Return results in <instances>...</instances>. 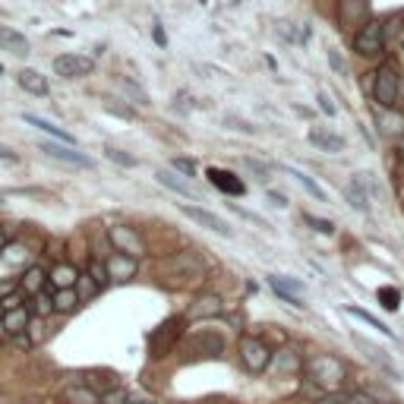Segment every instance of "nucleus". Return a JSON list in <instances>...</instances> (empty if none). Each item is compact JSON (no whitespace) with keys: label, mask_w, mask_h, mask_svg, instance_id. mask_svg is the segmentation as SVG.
I'll return each instance as SVG.
<instances>
[{"label":"nucleus","mask_w":404,"mask_h":404,"mask_svg":"<svg viewBox=\"0 0 404 404\" xmlns=\"http://www.w3.org/2000/svg\"><path fill=\"white\" fill-rule=\"evenodd\" d=\"M304 373H306V385H313L316 392H341L344 382H348V366L341 363L335 354H313L304 360Z\"/></svg>","instance_id":"nucleus-1"},{"label":"nucleus","mask_w":404,"mask_h":404,"mask_svg":"<svg viewBox=\"0 0 404 404\" xmlns=\"http://www.w3.org/2000/svg\"><path fill=\"white\" fill-rule=\"evenodd\" d=\"M398 95H401V79L392 67H379L373 73V98H376L379 108L395 111L398 108Z\"/></svg>","instance_id":"nucleus-2"},{"label":"nucleus","mask_w":404,"mask_h":404,"mask_svg":"<svg viewBox=\"0 0 404 404\" xmlns=\"http://www.w3.org/2000/svg\"><path fill=\"white\" fill-rule=\"evenodd\" d=\"M354 51L360 57H379L385 51V26L379 19H370L354 32Z\"/></svg>","instance_id":"nucleus-3"},{"label":"nucleus","mask_w":404,"mask_h":404,"mask_svg":"<svg viewBox=\"0 0 404 404\" xmlns=\"http://www.w3.org/2000/svg\"><path fill=\"white\" fill-rule=\"evenodd\" d=\"M240 360H244V366L249 373H266L271 366V351L266 348V341L256 335H244L240 338Z\"/></svg>","instance_id":"nucleus-4"},{"label":"nucleus","mask_w":404,"mask_h":404,"mask_svg":"<svg viewBox=\"0 0 404 404\" xmlns=\"http://www.w3.org/2000/svg\"><path fill=\"white\" fill-rule=\"evenodd\" d=\"M183 326H187V319H167L165 326H158L155 332L149 335V354L152 357H167L171 354V348L177 344Z\"/></svg>","instance_id":"nucleus-5"},{"label":"nucleus","mask_w":404,"mask_h":404,"mask_svg":"<svg viewBox=\"0 0 404 404\" xmlns=\"http://www.w3.org/2000/svg\"><path fill=\"white\" fill-rule=\"evenodd\" d=\"M108 240H111L114 249H117V253H123V256H133V259L145 256L143 237H139L133 227H127V224H114L111 231H108Z\"/></svg>","instance_id":"nucleus-6"},{"label":"nucleus","mask_w":404,"mask_h":404,"mask_svg":"<svg viewBox=\"0 0 404 404\" xmlns=\"http://www.w3.org/2000/svg\"><path fill=\"white\" fill-rule=\"evenodd\" d=\"M95 70V61L86 54H61L54 57V73L63 79H83V76H92Z\"/></svg>","instance_id":"nucleus-7"},{"label":"nucleus","mask_w":404,"mask_h":404,"mask_svg":"<svg viewBox=\"0 0 404 404\" xmlns=\"http://www.w3.org/2000/svg\"><path fill=\"white\" fill-rule=\"evenodd\" d=\"M38 152H45L48 158L61 161V165H70V167H92V158L83 155L76 145H67V143H41Z\"/></svg>","instance_id":"nucleus-8"},{"label":"nucleus","mask_w":404,"mask_h":404,"mask_svg":"<svg viewBox=\"0 0 404 404\" xmlns=\"http://www.w3.org/2000/svg\"><path fill=\"white\" fill-rule=\"evenodd\" d=\"M370 0H338V23L344 29H354V26H366L370 23Z\"/></svg>","instance_id":"nucleus-9"},{"label":"nucleus","mask_w":404,"mask_h":404,"mask_svg":"<svg viewBox=\"0 0 404 404\" xmlns=\"http://www.w3.org/2000/svg\"><path fill=\"white\" fill-rule=\"evenodd\" d=\"M165 269L171 271L174 278H187V281H193V278H202L205 275V262L196 253H177L174 259L165 262Z\"/></svg>","instance_id":"nucleus-10"},{"label":"nucleus","mask_w":404,"mask_h":404,"mask_svg":"<svg viewBox=\"0 0 404 404\" xmlns=\"http://www.w3.org/2000/svg\"><path fill=\"white\" fill-rule=\"evenodd\" d=\"M183 215L190 218V222H196V224H202V227H209V231H215V234H222V237H231V224L222 222V218L215 215V212H209V209H200V205H183Z\"/></svg>","instance_id":"nucleus-11"},{"label":"nucleus","mask_w":404,"mask_h":404,"mask_svg":"<svg viewBox=\"0 0 404 404\" xmlns=\"http://www.w3.org/2000/svg\"><path fill=\"white\" fill-rule=\"evenodd\" d=\"M215 316H224V300L218 294H202L190 306V319H215Z\"/></svg>","instance_id":"nucleus-12"},{"label":"nucleus","mask_w":404,"mask_h":404,"mask_svg":"<svg viewBox=\"0 0 404 404\" xmlns=\"http://www.w3.org/2000/svg\"><path fill=\"white\" fill-rule=\"evenodd\" d=\"M269 284H271V291H275L278 297L284 300V304H291V306H304V304H300V297H297V294L304 291V281H294V278H288V275H271V278H269Z\"/></svg>","instance_id":"nucleus-13"},{"label":"nucleus","mask_w":404,"mask_h":404,"mask_svg":"<svg viewBox=\"0 0 404 404\" xmlns=\"http://www.w3.org/2000/svg\"><path fill=\"white\" fill-rule=\"evenodd\" d=\"M209 180L215 183L218 190H222V193H227V196H244V183L237 180V174H231V171H222V167H209Z\"/></svg>","instance_id":"nucleus-14"},{"label":"nucleus","mask_w":404,"mask_h":404,"mask_svg":"<svg viewBox=\"0 0 404 404\" xmlns=\"http://www.w3.org/2000/svg\"><path fill=\"white\" fill-rule=\"evenodd\" d=\"M105 266H108V275H111V281H130V278L136 275V259H133V256L114 253L111 259L105 262Z\"/></svg>","instance_id":"nucleus-15"},{"label":"nucleus","mask_w":404,"mask_h":404,"mask_svg":"<svg viewBox=\"0 0 404 404\" xmlns=\"http://www.w3.org/2000/svg\"><path fill=\"white\" fill-rule=\"evenodd\" d=\"M16 83H19V89H23V92L38 95V98H45V95L51 92L48 79L41 76L38 70H19V73H16Z\"/></svg>","instance_id":"nucleus-16"},{"label":"nucleus","mask_w":404,"mask_h":404,"mask_svg":"<svg viewBox=\"0 0 404 404\" xmlns=\"http://www.w3.org/2000/svg\"><path fill=\"white\" fill-rule=\"evenodd\" d=\"M322 404H379V398L366 388H354V392H332L322 395Z\"/></svg>","instance_id":"nucleus-17"},{"label":"nucleus","mask_w":404,"mask_h":404,"mask_svg":"<svg viewBox=\"0 0 404 404\" xmlns=\"http://www.w3.org/2000/svg\"><path fill=\"white\" fill-rule=\"evenodd\" d=\"M29 322H32V313H29L26 306H16V310H6V313H4V332L10 335V338L26 335Z\"/></svg>","instance_id":"nucleus-18"},{"label":"nucleus","mask_w":404,"mask_h":404,"mask_svg":"<svg viewBox=\"0 0 404 404\" xmlns=\"http://www.w3.org/2000/svg\"><path fill=\"white\" fill-rule=\"evenodd\" d=\"M0 48L10 51V54H16V57H26L29 54V38L23 32H16V29L0 26Z\"/></svg>","instance_id":"nucleus-19"},{"label":"nucleus","mask_w":404,"mask_h":404,"mask_svg":"<svg viewBox=\"0 0 404 404\" xmlns=\"http://www.w3.org/2000/svg\"><path fill=\"white\" fill-rule=\"evenodd\" d=\"M23 120L26 123H32L35 130H41V133H48V136H54L57 143H67V145H76V139H73L67 130L63 127H57V123H51V120H45V117H35V114H23Z\"/></svg>","instance_id":"nucleus-20"},{"label":"nucleus","mask_w":404,"mask_h":404,"mask_svg":"<svg viewBox=\"0 0 404 404\" xmlns=\"http://www.w3.org/2000/svg\"><path fill=\"white\" fill-rule=\"evenodd\" d=\"M61 401L63 404H101V395L89 385H67L61 392Z\"/></svg>","instance_id":"nucleus-21"},{"label":"nucleus","mask_w":404,"mask_h":404,"mask_svg":"<svg viewBox=\"0 0 404 404\" xmlns=\"http://www.w3.org/2000/svg\"><path fill=\"white\" fill-rule=\"evenodd\" d=\"M45 284H48V275H45V269L41 266H29L23 271V278H19V288H23V294H41L45 291Z\"/></svg>","instance_id":"nucleus-22"},{"label":"nucleus","mask_w":404,"mask_h":404,"mask_svg":"<svg viewBox=\"0 0 404 404\" xmlns=\"http://www.w3.org/2000/svg\"><path fill=\"white\" fill-rule=\"evenodd\" d=\"M48 281L54 284V291H63V288H76V281H79V271L73 269L70 262H61V266H54V269H51Z\"/></svg>","instance_id":"nucleus-23"},{"label":"nucleus","mask_w":404,"mask_h":404,"mask_svg":"<svg viewBox=\"0 0 404 404\" xmlns=\"http://www.w3.org/2000/svg\"><path fill=\"white\" fill-rule=\"evenodd\" d=\"M271 363H275L281 373H304V354L294 351V348L278 351V357H271Z\"/></svg>","instance_id":"nucleus-24"},{"label":"nucleus","mask_w":404,"mask_h":404,"mask_svg":"<svg viewBox=\"0 0 404 404\" xmlns=\"http://www.w3.org/2000/svg\"><path fill=\"white\" fill-rule=\"evenodd\" d=\"M310 143L319 145L322 152H344V139L338 133H326V130H310Z\"/></svg>","instance_id":"nucleus-25"},{"label":"nucleus","mask_w":404,"mask_h":404,"mask_svg":"<svg viewBox=\"0 0 404 404\" xmlns=\"http://www.w3.org/2000/svg\"><path fill=\"white\" fill-rule=\"evenodd\" d=\"M51 297H54V313H73L79 304H83V300H79V294H76V288L54 291Z\"/></svg>","instance_id":"nucleus-26"},{"label":"nucleus","mask_w":404,"mask_h":404,"mask_svg":"<svg viewBox=\"0 0 404 404\" xmlns=\"http://www.w3.org/2000/svg\"><path fill=\"white\" fill-rule=\"evenodd\" d=\"M155 180L161 183V187H167V190H171V193H180V196H190V200H193V196H196V190H193V187H190V183H183V180H177V177H174V174H171V171H158V174H155Z\"/></svg>","instance_id":"nucleus-27"},{"label":"nucleus","mask_w":404,"mask_h":404,"mask_svg":"<svg viewBox=\"0 0 404 404\" xmlns=\"http://www.w3.org/2000/svg\"><path fill=\"white\" fill-rule=\"evenodd\" d=\"M344 313H348V316H354V319H360V322H366V326H370V328H376V332H382L385 338H395V332L385 326V322H379L376 316H370L366 310H360V306H344Z\"/></svg>","instance_id":"nucleus-28"},{"label":"nucleus","mask_w":404,"mask_h":404,"mask_svg":"<svg viewBox=\"0 0 404 404\" xmlns=\"http://www.w3.org/2000/svg\"><path fill=\"white\" fill-rule=\"evenodd\" d=\"M117 86H120V89H123V95H130V98H133V105H139V108H145V105H149V95H145L143 89H139V86L133 83V79L120 76V79H117Z\"/></svg>","instance_id":"nucleus-29"},{"label":"nucleus","mask_w":404,"mask_h":404,"mask_svg":"<svg viewBox=\"0 0 404 404\" xmlns=\"http://www.w3.org/2000/svg\"><path fill=\"white\" fill-rule=\"evenodd\" d=\"M348 200H351V205H354V209L370 212V196L363 193V183H360V180H354V183L348 187Z\"/></svg>","instance_id":"nucleus-30"},{"label":"nucleus","mask_w":404,"mask_h":404,"mask_svg":"<svg viewBox=\"0 0 404 404\" xmlns=\"http://www.w3.org/2000/svg\"><path fill=\"white\" fill-rule=\"evenodd\" d=\"M101 288H98V281L86 271V275H79V281H76V294H79V300H92L95 294H98Z\"/></svg>","instance_id":"nucleus-31"},{"label":"nucleus","mask_w":404,"mask_h":404,"mask_svg":"<svg viewBox=\"0 0 404 404\" xmlns=\"http://www.w3.org/2000/svg\"><path fill=\"white\" fill-rule=\"evenodd\" d=\"M284 171H288L291 177L297 180V183H300V187H304V190H310V193L316 196V200H326V193H322V190L316 187V180L310 177V174H304V171H294V167H284Z\"/></svg>","instance_id":"nucleus-32"},{"label":"nucleus","mask_w":404,"mask_h":404,"mask_svg":"<svg viewBox=\"0 0 404 404\" xmlns=\"http://www.w3.org/2000/svg\"><path fill=\"white\" fill-rule=\"evenodd\" d=\"M89 275L95 278V281H98V288H101V291H105L108 284H111V275H108V266H105V262H98V259H92V262H89Z\"/></svg>","instance_id":"nucleus-33"},{"label":"nucleus","mask_w":404,"mask_h":404,"mask_svg":"<svg viewBox=\"0 0 404 404\" xmlns=\"http://www.w3.org/2000/svg\"><path fill=\"white\" fill-rule=\"evenodd\" d=\"M32 310H35V316L45 319L48 313H54V297H48V294H35V297H32Z\"/></svg>","instance_id":"nucleus-34"},{"label":"nucleus","mask_w":404,"mask_h":404,"mask_svg":"<svg viewBox=\"0 0 404 404\" xmlns=\"http://www.w3.org/2000/svg\"><path fill=\"white\" fill-rule=\"evenodd\" d=\"M105 155L114 161V165H120V167H136V158L133 155H127L123 149H114V145H105Z\"/></svg>","instance_id":"nucleus-35"},{"label":"nucleus","mask_w":404,"mask_h":404,"mask_svg":"<svg viewBox=\"0 0 404 404\" xmlns=\"http://www.w3.org/2000/svg\"><path fill=\"white\" fill-rule=\"evenodd\" d=\"M379 304L385 306V310H398V304H401V294L395 291V288H379Z\"/></svg>","instance_id":"nucleus-36"},{"label":"nucleus","mask_w":404,"mask_h":404,"mask_svg":"<svg viewBox=\"0 0 404 404\" xmlns=\"http://www.w3.org/2000/svg\"><path fill=\"white\" fill-rule=\"evenodd\" d=\"M26 335H29V341H32V344H38L41 338H45V319H41V316H32V322H29Z\"/></svg>","instance_id":"nucleus-37"},{"label":"nucleus","mask_w":404,"mask_h":404,"mask_svg":"<svg viewBox=\"0 0 404 404\" xmlns=\"http://www.w3.org/2000/svg\"><path fill=\"white\" fill-rule=\"evenodd\" d=\"M130 401V395H127V388H108L105 395H101V404H127Z\"/></svg>","instance_id":"nucleus-38"},{"label":"nucleus","mask_w":404,"mask_h":404,"mask_svg":"<svg viewBox=\"0 0 404 404\" xmlns=\"http://www.w3.org/2000/svg\"><path fill=\"white\" fill-rule=\"evenodd\" d=\"M304 222H306V224H313V231H316V234H335V224H332V222H326V218L304 215Z\"/></svg>","instance_id":"nucleus-39"},{"label":"nucleus","mask_w":404,"mask_h":404,"mask_svg":"<svg viewBox=\"0 0 404 404\" xmlns=\"http://www.w3.org/2000/svg\"><path fill=\"white\" fill-rule=\"evenodd\" d=\"M105 111H111V114H117V117H123V120H133V117H136L133 108H123V105H117L114 98H108V101H105Z\"/></svg>","instance_id":"nucleus-40"},{"label":"nucleus","mask_w":404,"mask_h":404,"mask_svg":"<svg viewBox=\"0 0 404 404\" xmlns=\"http://www.w3.org/2000/svg\"><path fill=\"white\" fill-rule=\"evenodd\" d=\"M16 306H23V294L19 291H13V294H6V297H0V310H16Z\"/></svg>","instance_id":"nucleus-41"},{"label":"nucleus","mask_w":404,"mask_h":404,"mask_svg":"<svg viewBox=\"0 0 404 404\" xmlns=\"http://www.w3.org/2000/svg\"><path fill=\"white\" fill-rule=\"evenodd\" d=\"M171 165L177 167V171H183V174H187V177H190V174H196V165H193V161H190V158H174Z\"/></svg>","instance_id":"nucleus-42"},{"label":"nucleus","mask_w":404,"mask_h":404,"mask_svg":"<svg viewBox=\"0 0 404 404\" xmlns=\"http://www.w3.org/2000/svg\"><path fill=\"white\" fill-rule=\"evenodd\" d=\"M319 108H322V111H326L328 117L335 114V105H332V98H328V95H319Z\"/></svg>","instance_id":"nucleus-43"},{"label":"nucleus","mask_w":404,"mask_h":404,"mask_svg":"<svg viewBox=\"0 0 404 404\" xmlns=\"http://www.w3.org/2000/svg\"><path fill=\"white\" fill-rule=\"evenodd\" d=\"M269 200H271V202H275V205H288V200H284V196H281V193H269Z\"/></svg>","instance_id":"nucleus-44"},{"label":"nucleus","mask_w":404,"mask_h":404,"mask_svg":"<svg viewBox=\"0 0 404 404\" xmlns=\"http://www.w3.org/2000/svg\"><path fill=\"white\" fill-rule=\"evenodd\" d=\"M155 41H158V45H167V38H165V32H161L158 23H155Z\"/></svg>","instance_id":"nucleus-45"},{"label":"nucleus","mask_w":404,"mask_h":404,"mask_svg":"<svg viewBox=\"0 0 404 404\" xmlns=\"http://www.w3.org/2000/svg\"><path fill=\"white\" fill-rule=\"evenodd\" d=\"M0 158H4V161H13V158H16V155H13V152L6 149V145H0Z\"/></svg>","instance_id":"nucleus-46"},{"label":"nucleus","mask_w":404,"mask_h":404,"mask_svg":"<svg viewBox=\"0 0 404 404\" xmlns=\"http://www.w3.org/2000/svg\"><path fill=\"white\" fill-rule=\"evenodd\" d=\"M6 294H13V281H4V284H0V297H6Z\"/></svg>","instance_id":"nucleus-47"},{"label":"nucleus","mask_w":404,"mask_h":404,"mask_svg":"<svg viewBox=\"0 0 404 404\" xmlns=\"http://www.w3.org/2000/svg\"><path fill=\"white\" fill-rule=\"evenodd\" d=\"M4 249H6V237H4V231H0V256H4Z\"/></svg>","instance_id":"nucleus-48"},{"label":"nucleus","mask_w":404,"mask_h":404,"mask_svg":"<svg viewBox=\"0 0 404 404\" xmlns=\"http://www.w3.org/2000/svg\"><path fill=\"white\" fill-rule=\"evenodd\" d=\"M127 404H152V401H127Z\"/></svg>","instance_id":"nucleus-49"},{"label":"nucleus","mask_w":404,"mask_h":404,"mask_svg":"<svg viewBox=\"0 0 404 404\" xmlns=\"http://www.w3.org/2000/svg\"><path fill=\"white\" fill-rule=\"evenodd\" d=\"M0 335H6V332H4V319H0Z\"/></svg>","instance_id":"nucleus-50"},{"label":"nucleus","mask_w":404,"mask_h":404,"mask_svg":"<svg viewBox=\"0 0 404 404\" xmlns=\"http://www.w3.org/2000/svg\"><path fill=\"white\" fill-rule=\"evenodd\" d=\"M0 202H4V193H0Z\"/></svg>","instance_id":"nucleus-51"},{"label":"nucleus","mask_w":404,"mask_h":404,"mask_svg":"<svg viewBox=\"0 0 404 404\" xmlns=\"http://www.w3.org/2000/svg\"><path fill=\"white\" fill-rule=\"evenodd\" d=\"M0 401H4V398H0Z\"/></svg>","instance_id":"nucleus-52"}]
</instances>
